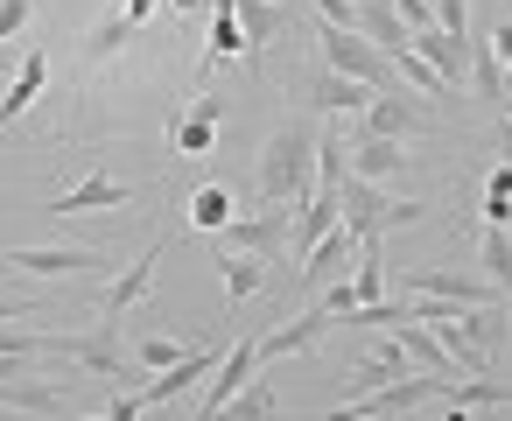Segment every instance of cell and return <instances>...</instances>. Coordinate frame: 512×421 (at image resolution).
<instances>
[{
  "instance_id": "obj_1",
  "label": "cell",
  "mask_w": 512,
  "mask_h": 421,
  "mask_svg": "<svg viewBox=\"0 0 512 421\" xmlns=\"http://www.w3.org/2000/svg\"><path fill=\"white\" fill-rule=\"evenodd\" d=\"M316 120H281L253 162V197L260 204H302L316 190Z\"/></svg>"
},
{
  "instance_id": "obj_2",
  "label": "cell",
  "mask_w": 512,
  "mask_h": 421,
  "mask_svg": "<svg viewBox=\"0 0 512 421\" xmlns=\"http://www.w3.org/2000/svg\"><path fill=\"white\" fill-rule=\"evenodd\" d=\"M50 358H71L85 379H99L106 393H134L148 372L127 358V344H120V323H106L99 316V330H85V337H50Z\"/></svg>"
},
{
  "instance_id": "obj_3",
  "label": "cell",
  "mask_w": 512,
  "mask_h": 421,
  "mask_svg": "<svg viewBox=\"0 0 512 421\" xmlns=\"http://www.w3.org/2000/svg\"><path fill=\"white\" fill-rule=\"evenodd\" d=\"M428 218V204H414V197H386L379 183H365V176H344L337 183V225L365 246V239H379V232H393V225H421Z\"/></svg>"
},
{
  "instance_id": "obj_4",
  "label": "cell",
  "mask_w": 512,
  "mask_h": 421,
  "mask_svg": "<svg viewBox=\"0 0 512 421\" xmlns=\"http://www.w3.org/2000/svg\"><path fill=\"white\" fill-rule=\"evenodd\" d=\"M316 50H323V71H337V78H351V85H372V92H393V85H400L393 64H386L358 29H316Z\"/></svg>"
},
{
  "instance_id": "obj_5",
  "label": "cell",
  "mask_w": 512,
  "mask_h": 421,
  "mask_svg": "<svg viewBox=\"0 0 512 421\" xmlns=\"http://www.w3.org/2000/svg\"><path fill=\"white\" fill-rule=\"evenodd\" d=\"M288 218H295V204L232 211V225L218 232V253H260V260H274V267H281V253H288Z\"/></svg>"
},
{
  "instance_id": "obj_6",
  "label": "cell",
  "mask_w": 512,
  "mask_h": 421,
  "mask_svg": "<svg viewBox=\"0 0 512 421\" xmlns=\"http://www.w3.org/2000/svg\"><path fill=\"white\" fill-rule=\"evenodd\" d=\"M435 120H428V106L407 92V85H393V92H372V106L358 113V134H379V141H407V134H428Z\"/></svg>"
},
{
  "instance_id": "obj_7",
  "label": "cell",
  "mask_w": 512,
  "mask_h": 421,
  "mask_svg": "<svg viewBox=\"0 0 512 421\" xmlns=\"http://www.w3.org/2000/svg\"><path fill=\"white\" fill-rule=\"evenodd\" d=\"M162 253H169V232H155V239H148V246H141V253H134V260L113 274V281H106V295H99V316H106V323H120V316H127L141 295H148V281H155Z\"/></svg>"
},
{
  "instance_id": "obj_8",
  "label": "cell",
  "mask_w": 512,
  "mask_h": 421,
  "mask_svg": "<svg viewBox=\"0 0 512 421\" xmlns=\"http://www.w3.org/2000/svg\"><path fill=\"white\" fill-rule=\"evenodd\" d=\"M400 288H407V295H435V302H449V309H491V295H498L491 281L456 274V267H407Z\"/></svg>"
},
{
  "instance_id": "obj_9",
  "label": "cell",
  "mask_w": 512,
  "mask_h": 421,
  "mask_svg": "<svg viewBox=\"0 0 512 421\" xmlns=\"http://www.w3.org/2000/svg\"><path fill=\"white\" fill-rule=\"evenodd\" d=\"M218 127H225V99H218V92H197L190 113L169 120V148H176L183 162H204V155L218 148Z\"/></svg>"
},
{
  "instance_id": "obj_10",
  "label": "cell",
  "mask_w": 512,
  "mask_h": 421,
  "mask_svg": "<svg viewBox=\"0 0 512 421\" xmlns=\"http://www.w3.org/2000/svg\"><path fill=\"white\" fill-rule=\"evenodd\" d=\"M330 330H337V316L316 302V309H302V316H288V323L260 330V365H281V358H295V351H316Z\"/></svg>"
},
{
  "instance_id": "obj_11",
  "label": "cell",
  "mask_w": 512,
  "mask_h": 421,
  "mask_svg": "<svg viewBox=\"0 0 512 421\" xmlns=\"http://www.w3.org/2000/svg\"><path fill=\"white\" fill-rule=\"evenodd\" d=\"M260 372V337H239V344H225V358H218V372H211V386H204V407H197V421H218V407L246 386Z\"/></svg>"
},
{
  "instance_id": "obj_12",
  "label": "cell",
  "mask_w": 512,
  "mask_h": 421,
  "mask_svg": "<svg viewBox=\"0 0 512 421\" xmlns=\"http://www.w3.org/2000/svg\"><path fill=\"white\" fill-rule=\"evenodd\" d=\"M8 267L15 274H99L106 253H85V246H8Z\"/></svg>"
},
{
  "instance_id": "obj_13",
  "label": "cell",
  "mask_w": 512,
  "mask_h": 421,
  "mask_svg": "<svg viewBox=\"0 0 512 421\" xmlns=\"http://www.w3.org/2000/svg\"><path fill=\"white\" fill-rule=\"evenodd\" d=\"M127 204H134V190H127V183H113V176L99 169V176H85V183L57 190V204H50V211H57V218H92V211H127Z\"/></svg>"
},
{
  "instance_id": "obj_14",
  "label": "cell",
  "mask_w": 512,
  "mask_h": 421,
  "mask_svg": "<svg viewBox=\"0 0 512 421\" xmlns=\"http://www.w3.org/2000/svg\"><path fill=\"white\" fill-rule=\"evenodd\" d=\"M407 372H414V365H407L400 337L386 330V337H379V344L351 365V379H344V386H351V400H365V393H379V386H393V379H407Z\"/></svg>"
},
{
  "instance_id": "obj_15",
  "label": "cell",
  "mask_w": 512,
  "mask_h": 421,
  "mask_svg": "<svg viewBox=\"0 0 512 421\" xmlns=\"http://www.w3.org/2000/svg\"><path fill=\"white\" fill-rule=\"evenodd\" d=\"M414 57L456 92L463 85V71H470V36H449V29H414Z\"/></svg>"
},
{
  "instance_id": "obj_16",
  "label": "cell",
  "mask_w": 512,
  "mask_h": 421,
  "mask_svg": "<svg viewBox=\"0 0 512 421\" xmlns=\"http://www.w3.org/2000/svg\"><path fill=\"white\" fill-rule=\"evenodd\" d=\"M351 253H358V239H351L344 225H330V232H323V239L302 253V281H309V288H323V281H344V274H351Z\"/></svg>"
},
{
  "instance_id": "obj_17",
  "label": "cell",
  "mask_w": 512,
  "mask_h": 421,
  "mask_svg": "<svg viewBox=\"0 0 512 421\" xmlns=\"http://www.w3.org/2000/svg\"><path fill=\"white\" fill-rule=\"evenodd\" d=\"M393 337H400V351H407V365H414V372H428V379H442V393H449V386L463 379V372L449 365V351L435 344V330H421L414 316H407V323H393Z\"/></svg>"
},
{
  "instance_id": "obj_18",
  "label": "cell",
  "mask_w": 512,
  "mask_h": 421,
  "mask_svg": "<svg viewBox=\"0 0 512 421\" xmlns=\"http://www.w3.org/2000/svg\"><path fill=\"white\" fill-rule=\"evenodd\" d=\"M400 169H414L407 141H379V134H358V141H351V176L386 183V176H400Z\"/></svg>"
},
{
  "instance_id": "obj_19",
  "label": "cell",
  "mask_w": 512,
  "mask_h": 421,
  "mask_svg": "<svg viewBox=\"0 0 512 421\" xmlns=\"http://www.w3.org/2000/svg\"><path fill=\"white\" fill-rule=\"evenodd\" d=\"M330 225H337V197H330V190H309V197L295 204V218H288V253L302 260V253H309Z\"/></svg>"
},
{
  "instance_id": "obj_20",
  "label": "cell",
  "mask_w": 512,
  "mask_h": 421,
  "mask_svg": "<svg viewBox=\"0 0 512 421\" xmlns=\"http://www.w3.org/2000/svg\"><path fill=\"white\" fill-rule=\"evenodd\" d=\"M218 421H281V386L267 379V365H260L225 407H218Z\"/></svg>"
},
{
  "instance_id": "obj_21",
  "label": "cell",
  "mask_w": 512,
  "mask_h": 421,
  "mask_svg": "<svg viewBox=\"0 0 512 421\" xmlns=\"http://www.w3.org/2000/svg\"><path fill=\"white\" fill-rule=\"evenodd\" d=\"M358 36H365L379 57H393V50H407V43H414V29L393 15V0H358Z\"/></svg>"
},
{
  "instance_id": "obj_22",
  "label": "cell",
  "mask_w": 512,
  "mask_h": 421,
  "mask_svg": "<svg viewBox=\"0 0 512 421\" xmlns=\"http://www.w3.org/2000/svg\"><path fill=\"white\" fill-rule=\"evenodd\" d=\"M43 85H50V57H43V50H29V57H22V71H15V85H8V99H0V134H8V127L43 99Z\"/></svg>"
},
{
  "instance_id": "obj_23",
  "label": "cell",
  "mask_w": 512,
  "mask_h": 421,
  "mask_svg": "<svg viewBox=\"0 0 512 421\" xmlns=\"http://www.w3.org/2000/svg\"><path fill=\"white\" fill-rule=\"evenodd\" d=\"M309 106L330 113V120H344V113H365V106H372V85H351V78H337V71H316V78H309Z\"/></svg>"
},
{
  "instance_id": "obj_24",
  "label": "cell",
  "mask_w": 512,
  "mask_h": 421,
  "mask_svg": "<svg viewBox=\"0 0 512 421\" xmlns=\"http://www.w3.org/2000/svg\"><path fill=\"white\" fill-rule=\"evenodd\" d=\"M232 15H239V29H246V50H253L246 64L260 71V57H267V43H274V36L288 29V15L274 8V0H232Z\"/></svg>"
},
{
  "instance_id": "obj_25",
  "label": "cell",
  "mask_w": 512,
  "mask_h": 421,
  "mask_svg": "<svg viewBox=\"0 0 512 421\" xmlns=\"http://www.w3.org/2000/svg\"><path fill=\"white\" fill-rule=\"evenodd\" d=\"M0 407H22V414H64L57 379H43V372H15V379H0Z\"/></svg>"
},
{
  "instance_id": "obj_26",
  "label": "cell",
  "mask_w": 512,
  "mask_h": 421,
  "mask_svg": "<svg viewBox=\"0 0 512 421\" xmlns=\"http://www.w3.org/2000/svg\"><path fill=\"white\" fill-rule=\"evenodd\" d=\"M225 57H253V50H246V29H239V15H232V0H218V8H211V43H204V64H197V71L211 78Z\"/></svg>"
},
{
  "instance_id": "obj_27",
  "label": "cell",
  "mask_w": 512,
  "mask_h": 421,
  "mask_svg": "<svg viewBox=\"0 0 512 421\" xmlns=\"http://www.w3.org/2000/svg\"><path fill=\"white\" fill-rule=\"evenodd\" d=\"M134 36H141V29H134V22H127L120 8H106V15H99V22L85 29V43H78V50H85V64H113V57H120V50L134 43Z\"/></svg>"
},
{
  "instance_id": "obj_28",
  "label": "cell",
  "mask_w": 512,
  "mask_h": 421,
  "mask_svg": "<svg viewBox=\"0 0 512 421\" xmlns=\"http://www.w3.org/2000/svg\"><path fill=\"white\" fill-rule=\"evenodd\" d=\"M267 274H274V260H260V253H218L225 302H246V295H260V288H267Z\"/></svg>"
},
{
  "instance_id": "obj_29",
  "label": "cell",
  "mask_w": 512,
  "mask_h": 421,
  "mask_svg": "<svg viewBox=\"0 0 512 421\" xmlns=\"http://www.w3.org/2000/svg\"><path fill=\"white\" fill-rule=\"evenodd\" d=\"M477 260H484V281L512 302V232H505V225H484V232H477Z\"/></svg>"
},
{
  "instance_id": "obj_30",
  "label": "cell",
  "mask_w": 512,
  "mask_h": 421,
  "mask_svg": "<svg viewBox=\"0 0 512 421\" xmlns=\"http://www.w3.org/2000/svg\"><path fill=\"white\" fill-rule=\"evenodd\" d=\"M386 64H393V78H400V85H407L414 99H456V92H449V85H442V78H435V71H428V64L414 57V43H407V50H393Z\"/></svg>"
},
{
  "instance_id": "obj_31",
  "label": "cell",
  "mask_w": 512,
  "mask_h": 421,
  "mask_svg": "<svg viewBox=\"0 0 512 421\" xmlns=\"http://www.w3.org/2000/svg\"><path fill=\"white\" fill-rule=\"evenodd\" d=\"M351 176V141L330 127V134H316V190H330L337 197V183Z\"/></svg>"
},
{
  "instance_id": "obj_32",
  "label": "cell",
  "mask_w": 512,
  "mask_h": 421,
  "mask_svg": "<svg viewBox=\"0 0 512 421\" xmlns=\"http://www.w3.org/2000/svg\"><path fill=\"white\" fill-rule=\"evenodd\" d=\"M232 211H239V204H232V190H225V183H204V190L190 197V225H197V232H225V225H232Z\"/></svg>"
},
{
  "instance_id": "obj_33",
  "label": "cell",
  "mask_w": 512,
  "mask_h": 421,
  "mask_svg": "<svg viewBox=\"0 0 512 421\" xmlns=\"http://www.w3.org/2000/svg\"><path fill=\"white\" fill-rule=\"evenodd\" d=\"M484 225H505L512 232V162H491V176H484Z\"/></svg>"
},
{
  "instance_id": "obj_34",
  "label": "cell",
  "mask_w": 512,
  "mask_h": 421,
  "mask_svg": "<svg viewBox=\"0 0 512 421\" xmlns=\"http://www.w3.org/2000/svg\"><path fill=\"white\" fill-rule=\"evenodd\" d=\"M351 288H358V309H365V302H386V260H379L372 239H365V253H358V267H351Z\"/></svg>"
},
{
  "instance_id": "obj_35",
  "label": "cell",
  "mask_w": 512,
  "mask_h": 421,
  "mask_svg": "<svg viewBox=\"0 0 512 421\" xmlns=\"http://www.w3.org/2000/svg\"><path fill=\"white\" fill-rule=\"evenodd\" d=\"M183 351H190L183 337H169V330H148V337L134 344V365H141V372H169V365H176Z\"/></svg>"
},
{
  "instance_id": "obj_36",
  "label": "cell",
  "mask_w": 512,
  "mask_h": 421,
  "mask_svg": "<svg viewBox=\"0 0 512 421\" xmlns=\"http://www.w3.org/2000/svg\"><path fill=\"white\" fill-rule=\"evenodd\" d=\"M498 78H505V64L491 57V43H470V85H477V99L498 106Z\"/></svg>"
},
{
  "instance_id": "obj_37",
  "label": "cell",
  "mask_w": 512,
  "mask_h": 421,
  "mask_svg": "<svg viewBox=\"0 0 512 421\" xmlns=\"http://www.w3.org/2000/svg\"><path fill=\"white\" fill-rule=\"evenodd\" d=\"M463 323H470V337H477L484 351L505 344V309H463Z\"/></svg>"
},
{
  "instance_id": "obj_38",
  "label": "cell",
  "mask_w": 512,
  "mask_h": 421,
  "mask_svg": "<svg viewBox=\"0 0 512 421\" xmlns=\"http://www.w3.org/2000/svg\"><path fill=\"white\" fill-rule=\"evenodd\" d=\"M29 15H36V0H0V43H15L29 29Z\"/></svg>"
},
{
  "instance_id": "obj_39",
  "label": "cell",
  "mask_w": 512,
  "mask_h": 421,
  "mask_svg": "<svg viewBox=\"0 0 512 421\" xmlns=\"http://www.w3.org/2000/svg\"><path fill=\"white\" fill-rule=\"evenodd\" d=\"M323 309H330L337 323H344V316L358 309V288H351V274H344V281H323Z\"/></svg>"
},
{
  "instance_id": "obj_40",
  "label": "cell",
  "mask_w": 512,
  "mask_h": 421,
  "mask_svg": "<svg viewBox=\"0 0 512 421\" xmlns=\"http://www.w3.org/2000/svg\"><path fill=\"white\" fill-rule=\"evenodd\" d=\"M309 8L323 15V29H358V8H351V0H309Z\"/></svg>"
},
{
  "instance_id": "obj_41",
  "label": "cell",
  "mask_w": 512,
  "mask_h": 421,
  "mask_svg": "<svg viewBox=\"0 0 512 421\" xmlns=\"http://www.w3.org/2000/svg\"><path fill=\"white\" fill-rule=\"evenodd\" d=\"M435 8V29H449V36H470V15H463V0H428Z\"/></svg>"
},
{
  "instance_id": "obj_42",
  "label": "cell",
  "mask_w": 512,
  "mask_h": 421,
  "mask_svg": "<svg viewBox=\"0 0 512 421\" xmlns=\"http://www.w3.org/2000/svg\"><path fill=\"white\" fill-rule=\"evenodd\" d=\"M393 15H400L407 29H435V8H428V0H393Z\"/></svg>"
},
{
  "instance_id": "obj_43",
  "label": "cell",
  "mask_w": 512,
  "mask_h": 421,
  "mask_svg": "<svg viewBox=\"0 0 512 421\" xmlns=\"http://www.w3.org/2000/svg\"><path fill=\"white\" fill-rule=\"evenodd\" d=\"M106 414H113V421H141L148 407H141V393H106Z\"/></svg>"
},
{
  "instance_id": "obj_44",
  "label": "cell",
  "mask_w": 512,
  "mask_h": 421,
  "mask_svg": "<svg viewBox=\"0 0 512 421\" xmlns=\"http://www.w3.org/2000/svg\"><path fill=\"white\" fill-rule=\"evenodd\" d=\"M155 8H162V0H120V15H127L134 29H148V22H155Z\"/></svg>"
},
{
  "instance_id": "obj_45",
  "label": "cell",
  "mask_w": 512,
  "mask_h": 421,
  "mask_svg": "<svg viewBox=\"0 0 512 421\" xmlns=\"http://www.w3.org/2000/svg\"><path fill=\"white\" fill-rule=\"evenodd\" d=\"M491 57H498V64H512V15L491 29Z\"/></svg>"
},
{
  "instance_id": "obj_46",
  "label": "cell",
  "mask_w": 512,
  "mask_h": 421,
  "mask_svg": "<svg viewBox=\"0 0 512 421\" xmlns=\"http://www.w3.org/2000/svg\"><path fill=\"white\" fill-rule=\"evenodd\" d=\"M316 421H372V414H365V400H344V407H330V414H316Z\"/></svg>"
},
{
  "instance_id": "obj_47",
  "label": "cell",
  "mask_w": 512,
  "mask_h": 421,
  "mask_svg": "<svg viewBox=\"0 0 512 421\" xmlns=\"http://www.w3.org/2000/svg\"><path fill=\"white\" fill-rule=\"evenodd\" d=\"M15 316H29V302L22 295H0V323H15Z\"/></svg>"
},
{
  "instance_id": "obj_48",
  "label": "cell",
  "mask_w": 512,
  "mask_h": 421,
  "mask_svg": "<svg viewBox=\"0 0 512 421\" xmlns=\"http://www.w3.org/2000/svg\"><path fill=\"white\" fill-rule=\"evenodd\" d=\"M491 141H498V155L512 162V120H505V113H498V134H491Z\"/></svg>"
},
{
  "instance_id": "obj_49",
  "label": "cell",
  "mask_w": 512,
  "mask_h": 421,
  "mask_svg": "<svg viewBox=\"0 0 512 421\" xmlns=\"http://www.w3.org/2000/svg\"><path fill=\"white\" fill-rule=\"evenodd\" d=\"M169 8H176V15H197V8H211V0H169Z\"/></svg>"
},
{
  "instance_id": "obj_50",
  "label": "cell",
  "mask_w": 512,
  "mask_h": 421,
  "mask_svg": "<svg viewBox=\"0 0 512 421\" xmlns=\"http://www.w3.org/2000/svg\"><path fill=\"white\" fill-rule=\"evenodd\" d=\"M57 421H113V414H57Z\"/></svg>"
},
{
  "instance_id": "obj_51",
  "label": "cell",
  "mask_w": 512,
  "mask_h": 421,
  "mask_svg": "<svg viewBox=\"0 0 512 421\" xmlns=\"http://www.w3.org/2000/svg\"><path fill=\"white\" fill-rule=\"evenodd\" d=\"M8 274H15V267H8V253H0V281H8Z\"/></svg>"
},
{
  "instance_id": "obj_52",
  "label": "cell",
  "mask_w": 512,
  "mask_h": 421,
  "mask_svg": "<svg viewBox=\"0 0 512 421\" xmlns=\"http://www.w3.org/2000/svg\"><path fill=\"white\" fill-rule=\"evenodd\" d=\"M449 421H463V414H456V407H449Z\"/></svg>"
}]
</instances>
